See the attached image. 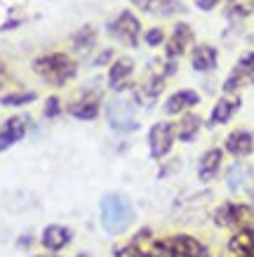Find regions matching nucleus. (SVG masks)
Segmentation results:
<instances>
[{
	"mask_svg": "<svg viewBox=\"0 0 254 257\" xmlns=\"http://www.w3.org/2000/svg\"><path fill=\"white\" fill-rule=\"evenodd\" d=\"M165 252L167 257H205V248L198 238L188 234H174L165 238Z\"/></svg>",
	"mask_w": 254,
	"mask_h": 257,
	"instance_id": "nucleus-3",
	"label": "nucleus"
},
{
	"mask_svg": "<svg viewBox=\"0 0 254 257\" xmlns=\"http://www.w3.org/2000/svg\"><path fill=\"white\" fill-rule=\"evenodd\" d=\"M94 29L92 26H85V29H80V31L73 36V45H76L78 52H85V50H90V47L94 45Z\"/></svg>",
	"mask_w": 254,
	"mask_h": 257,
	"instance_id": "nucleus-23",
	"label": "nucleus"
},
{
	"mask_svg": "<svg viewBox=\"0 0 254 257\" xmlns=\"http://www.w3.org/2000/svg\"><path fill=\"white\" fill-rule=\"evenodd\" d=\"M228 8H231L233 15L245 17L254 10V0H228Z\"/></svg>",
	"mask_w": 254,
	"mask_h": 257,
	"instance_id": "nucleus-24",
	"label": "nucleus"
},
{
	"mask_svg": "<svg viewBox=\"0 0 254 257\" xmlns=\"http://www.w3.org/2000/svg\"><path fill=\"white\" fill-rule=\"evenodd\" d=\"M108 118H111V125L116 127V130H132V127H137V123L132 120L130 111H123V113H118L116 106H111L108 111Z\"/></svg>",
	"mask_w": 254,
	"mask_h": 257,
	"instance_id": "nucleus-22",
	"label": "nucleus"
},
{
	"mask_svg": "<svg viewBox=\"0 0 254 257\" xmlns=\"http://www.w3.org/2000/svg\"><path fill=\"white\" fill-rule=\"evenodd\" d=\"M26 127H29V118L26 116H15L5 120L3 127H0V151H5V149H10L12 144L22 140L26 135Z\"/></svg>",
	"mask_w": 254,
	"mask_h": 257,
	"instance_id": "nucleus-7",
	"label": "nucleus"
},
{
	"mask_svg": "<svg viewBox=\"0 0 254 257\" xmlns=\"http://www.w3.org/2000/svg\"><path fill=\"white\" fill-rule=\"evenodd\" d=\"M247 219H249V210L235 203H226L214 212V222L219 226H242Z\"/></svg>",
	"mask_w": 254,
	"mask_h": 257,
	"instance_id": "nucleus-8",
	"label": "nucleus"
},
{
	"mask_svg": "<svg viewBox=\"0 0 254 257\" xmlns=\"http://www.w3.org/2000/svg\"><path fill=\"white\" fill-rule=\"evenodd\" d=\"M130 222H132V208L123 196L111 194L101 201V224H104L106 231L118 234V231L127 229Z\"/></svg>",
	"mask_w": 254,
	"mask_h": 257,
	"instance_id": "nucleus-2",
	"label": "nucleus"
},
{
	"mask_svg": "<svg viewBox=\"0 0 254 257\" xmlns=\"http://www.w3.org/2000/svg\"><path fill=\"white\" fill-rule=\"evenodd\" d=\"M240 106V99L238 97H221V99L216 101L214 111H212V123L219 125V123H228L231 116L238 111Z\"/></svg>",
	"mask_w": 254,
	"mask_h": 257,
	"instance_id": "nucleus-19",
	"label": "nucleus"
},
{
	"mask_svg": "<svg viewBox=\"0 0 254 257\" xmlns=\"http://www.w3.org/2000/svg\"><path fill=\"white\" fill-rule=\"evenodd\" d=\"M8 83V69H5V64L0 62V87Z\"/></svg>",
	"mask_w": 254,
	"mask_h": 257,
	"instance_id": "nucleus-30",
	"label": "nucleus"
},
{
	"mask_svg": "<svg viewBox=\"0 0 254 257\" xmlns=\"http://www.w3.org/2000/svg\"><path fill=\"white\" fill-rule=\"evenodd\" d=\"M132 71H134L132 59H127V57L118 59V62L111 66V71H108V85L113 87V90H125V87H127V80H130V76H132Z\"/></svg>",
	"mask_w": 254,
	"mask_h": 257,
	"instance_id": "nucleus-12",
	"label": "nucleus"
},
{
	"mask_svg": "<svg viewBox=\"0 0 254 257\" xmlns=\"http://www.w3.org/2000/svg\"><path fill=\"white\" fill-rule=\"evenodd\" d=\"M219 3V0H198V8L200 10H212Z\"/></svg>",
	"mask_w": 254,
	"mask_h": 257,
	"instance_id": "nucleus-29",
	"label": "nucleus"
},
{
	"mask_svg": "<svg viewBox=\"0 0 254 257\" xmlns=\"http://www.w3.org/2000/svg\"><path fill=\"white\" fill-rule=\"evenodd\" d=\"M200 116H195V113H186L184 118H181V123H179L177 133H179V140L181 142H191L195 135H198V130H200Z\"/></svg>",
	"mask_w": 254,
	"mask_h": 257,
	"instance_id": "nucleus-20",
	"label": "nucleus"
},
{
	"mask_svg": "<svg viewBox=\"0 0 254 257\" xmlns=\"http://www.w3.org/2000/svg\"><path fill=\"white\" fill-rule=\"evenodd\" d=\"M191 64L195 71H212L216 66V50L212 45H198L191 55Z\"/></svg>",
	"mask_w": 254,
	"mask_h": 257,
	"instance_id": "nucleus-16",
	"label": "nucleus"
},
{
	"mask_svg": "<svg viewBox=\"0 0 254 257\" xmlns=\"http://www.w3.org/2000/svg\"><path fill=\"white\" fill-rule=\"evenodd\" d=\"M198 99H200V97H198V92H193V90H179V92H174L167 99L165 111H167V113H184L186 109L195 106V104H198Z\"/></svg>",
	"mask_w": 254,
	"mask_h": 257,
	"instance_id": "nucleus-15",
	"label": "nucleus"
},
{
	"mask_svg": "<svg viewBox=\"0 0 254 257\" xmlns=\"http://www.w3.org/2000/svg\"><path fill=\"white\" fill-rule=\"evenodd\" d=\"M174 125L172 123H155L151 127V135H148V144H151V154L153 158H162L165 154H169V149L174 144Z\"/></svg>",
	"mask_w": 254,
	"mask_h": 257,
	"instance_id": "nucleus-5",
	"label": "nucleus"
},
{
	"mask_svg": "<svg viewBox=\"0 0 254 257\" xmlns=\"http://www.w3.org/2000/svg\"><path fill=\"white\" fill-rule=\"evenodd\" d=\"M69 241H71V231L62 224H52L43 231V245H45L47 250H52V252L62 250Z\"/></svg>",
	"mask_w": 254,
	"mask_h": 257,
	"instance_id": "nucleus-14",
	"label": "nucleus"
},
{
	"mask_svg": "<svg viewBox=\"0 0 254 257\" xmlns=\"http://www.w3.org/2000/svg\"><path fill=\"white\" fill-rule=\"evenodd\" d=\"M228 248L238 257H254V231L252 229H240L231 238Z\"/></svg>",
	"mask_w": 254,
	"mask_h": 257,
	"instance_id": "nucleus-17",
	"label": "nucleus"
},
{
	"mask_svg": "<svg viewBox=\"0 0 254 257\" xmlns=\"http://www.w3.org/2000/svg\"><path fill=\"white\" fill-rule=\"evenodd\" d=\"M33 94H12V97H5L3 104H24V101H31Z\"/></svg>",
	"mask_w": 254,
	"mask_h": 257,
	"instance_id": "nucleus-28",
	"label": "nucleus"
},
{
	"mask_svg": "<svg viewBox=\"0 0 254 257\" xmlns=\"http://www.w3.org/2000/svg\"><path fill=\"white\" fill-rule=\"evenodd\" d=\"M71 116L83 118V120H92L99 113V97L97 94H83L78 101H73L69 106Z\"/></svg>",
	"mask_w": 254,
	"mask_h": 257,
	"instance_id": "nucleus-13",
	"label": "nucleus"
},
{
	"mask_svg": "<svg viewBox=\"0 0 254 257\" xmlns=\"http://www.w3.org/2000/svg\"><path fill=\"white\" fill-rule=\"evenodd\" d=\"M130 3L134 8L148 12V15H158V17H169L181 10L177 0H130Z\"/></svg>",
	"mask_w": 254,
	"mask_h": 257,
	"instance_id": "nucleus-11",
	"label": "nucleus"
},
{
	"mask_svg": "<svg viewBox=\"0 0 254 257\" xmlns=\"http://www.w3.org/2000/svg\"><path fill=\"white\" fill-rule=\"evenodd\" d=\"M221 149H209L207 154L200 158V179L202 182H209V179H214V175L219 172V168H221Z\"/></svg>",
	"mask_w": 254,
	"mask_h": 257,
	"instance_id": "nucleus-18",
	"label": "nucleus"
},
{
	"mask_svg": "<svg viewBox=\"0 0 254 257\" xmlns=\"http://www.w3.org/2000/svg\"><path fill=\"white\" fill-rule=\"evenodd\" d=\"M226 149H228V154L233 156H249L254 151V137L247 130H235V133L228 135V140H226Z\"/></svg>",
	"mask_w": 254,
	"mask_h": 257,
	"instance_id": "nucleus-10",
	"label": "nucleus"
},
{
	"mask_svg": "<svg viewBox=\"0 0 254 257\" xmlns=\"http://www.w3.org/2000/svg\"><path fill=\"white\" fill-rule=\"evenodd\" d=\"M193 40V31L191 26H186V24H177L174 26V31H172V36H169L167 40V57H181L186 52V47L191 45Z\"/></svg>",
	"mask_w": 254,
	"mask_h": 257,
	"instance_id": "nucleus-9",
	"label": "nucleus"
},
{
	"mask_svg": "<svg viewBox=\"0 0 254 257\" xmlns=\"http://www.w3.org/2000/svg\"><path fill=\"white\" fill-rule=\"evenodd\" d=\"M57 113H59V99H57V97H50V99H47V106H45V116H57Z\"/></svg>",
	"mask_w": 254,
	"mask_h": 257,
	"instance_id": "nucleus-27",
	"label": "nucleus"
},
{
	"mask_svg": "<svg viewBox=\"0 0 254 257\" xmlns=\"http://www.w3.org/2000/svg\"><path fill=\"white\" fill-rule=\"evenodd\" d=\"M116 257H146V255L141 252V248H139L137 243H130V245H123V248H118Z\"/></svg>",
	"mask_w": 254,
	"mask_h": 257,
	"instance_id": "nucleus-25",
	"label": "nucleus"
},
{
	"mask_svg": "<svg viewBox=\"0 0 254 257\" xmlns=\"http://www.w3.org/2000/svg\"><path fill=\"white\" fill-rule=\"evenodd\" d=\"M33 69H36V73H38L45 83H52V85H64L69 78L76 76V64H73V59L62 55V52L38 57L36 64H33Z\"/></svg>",
	"mask_w": 254,
	"mask_h": 257,
	"instance_id": "nucleus-1",
	"label": "nucleus"
},
{
	"mask_svg": "<svg viewBox=\"0 0 254 257\" xmlns=\"http://www.w3.org/2000/svg\"><path fill=\"white\" fill-rule=\"evenodd\" d=\"M162 38H165V36H162L160 29H153V31L146 33V43H148V45H160Z\"/></svg>",
	"mask_w": 254,
	"mask_h": 257,
	"instance_id": "nucleus-26",
	"label": "nucleus"
},
{
	"mask_svg": "<svg viewBox=\"0 0 254 257\" xmlns=\"http://www.w3.org/2000/svg\"><path fill=\"white\" fill-rule=\"evenodd\" d=\"M111 33L116 36L120 43L125 45H137L139 40V33H141V26H139V19L132 12H120L118 19L111 24Z\"/></svg>",
	"mask_w": 254,
	"mask_h": 257,
	"instance_id": "nucleus-6",
	"label": "nucleus"
},
{
	"mask_svg": "<svg viewBox=\"0 0 254 257\" xmlns=\"http://www.w3.org/2000/svg\"><path fill=\"white\" fill-rule=\"evenodd\" d=\"M162 87H165V78H162V76H151V78H146V83L139 87V101H153L155 97L162 92Z\"/></svg>",
	"mask_w": 254,
	"mask_h": 257,
	"instance_id": "nucleus-21",
	"label": "nucleus"
},
{
	"mask_svg": "<svg viewBox=\"0 0 254 257\" xmlns=\"http://www.w3.org/2000/svg\"><path fill=\"white\" fill-rule=\"evenodd\" d=\"M247 85H254V52H247V55L240 57V62L235 64V69L231 71V76L223 83V90L235 92V90Z\"/></svg>",
	"mask_w": 254,
	"mask_h": 257,
	"instance_id": "nucleus-4",
	"label": "nucleus"
}]
</instances>
